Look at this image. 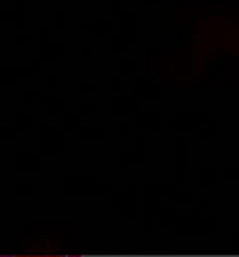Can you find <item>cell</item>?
Segmentation results:
<instances>
[{
  "label": "cell",
  "mask_w": 239,
  "mask_h": 257,
  "mask_svg": "<svg viewBox=\"0 0 239 257\" xmlns=\"http://www.w3.org/2000/svg\"><path fill=\"white\" fill-rule=\"evenodd\" d=\"M235 38H237V46H235V50L239 52V26H237V30H235Z\"/></svg>",
  "instance_id": "6da1fadb"
}]
</instances>
